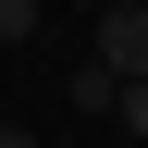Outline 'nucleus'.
Segmentation results:
<instances>
[{
  "label": "nucleus",
  "mask_w": 148,
  "mask_h": 148,
  "mask_svg": "<svg viewBox=\"0 0 148 148\" xmlns=\"http://www.w3.org/2000/svg\"><path fill=\"white\" fill-rule=\"evenodd\" d=\"M99 74H111V86H136V74H148V0H123V12L99 25Z\"/></svg>",
  "instance_id": "nucleus-1"
},
{
  "label": "nucleus",
  "mask_w": 148,
  "mask_h": 148,
  "mask_svg": "<svg viewBox=\"0 0 148 148\" xmlns=\"http://www.w3.org/2000/svg\"><path fill=\"white\" fill-rule=\"evenodd\" d=\"M111 123H123V148H148V74H136V86H111Z\"/></svg>",
  "instance_id": "nucleus-2"
},
{
  "label": "nucleus",
  "mask_w": 148,
  "mask_h": 148,
  "mask_svg": "<svg viewBox=\"0 0 148 148\" xmlns=\"http://www.w3.org/2000/svg\"><path fill=\"white\" fill-rule=\"evenodd\" d=\"M37 37V0H0V49H25Z\"/></svg>",
  "instance_id": "nucleus-3"
},
{
  "label": "nucleus",
  "mask_w": 148,
  "mask_h": 148,
  "mask_svg": "<svg viewBox=\"0 0 148 148\" xmlns=\"http://www.w3.org/2000/svg\"><path fill=\"white\" fill-rule=\"evenodd\" d=\"M0 148H37V136H25V123H0Z\"/></svg>",
  "instance_id": "nucleus-4"
},
{
  "label": "nucleus",
  "mask_w": 148,
  "mask_h": 148,
  "mask_svg": "<svg viewBox=\"0 0 148 148\" xmlns=\"http://www.w3.org/2000/svg\"><path fill=\"white\" fill-rule=\"evenodd\" d=\"M111 148H123V136H111Z\"/></svg>",
  "instance_id": "nucleus-5"
}]
</instances>
